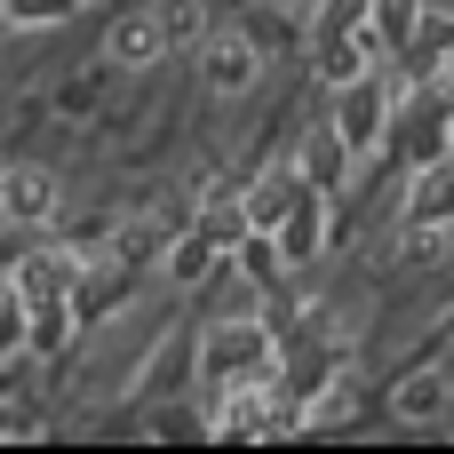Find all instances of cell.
Returning <instances> with one entry per match:
<instances>
[{
  "instance_id": "cell-4",
  "label": "cell",
  "mask_w": 454,
  "mask_h": 454,
  "mask_svg": "<svg viewBox=\"0 0 454 454\" xmlns=\"http://www.w3.org/2000/svg\"><path fill=\"white\" fill-rule=\"evenodd\" d=\"M160 40H168V24H160V16H128V24L112 32V64H152V56H160Z\"/></svg>"
},
{
  "instance_id": "cell-7",
  "label": "cell",
  "mask_w": 454,
  "mask_h": 454,
  "mask_svg": "<svg viewBox=\"0 0 454 454\" xmlns=\"http://www.w3.org/2000/svg\"><path fill=\"white\" fill-rule=\"evenodd\" d=\"M16 16H56V8H72V0H8Z\"/></svg>"
},
{
  "instance_id": "cell-5",
  "label": "cell",
  "mask_w": 454,
  "mask_h": 454,
  "mask_svg": "<svg viewBox=\"0 0 454 454\" xmlns=\"http://www.w3.org/2000/svg\"><path fill=\"white\" fill-rule=\"evenodd\" d=\"M391 415H399V423H431V415H447V383H439V375H415V383L391 399Z\"/></svg>"
},
{
  "instance_id": "cell-3",
  "label": "cell",
  "mask_w": 454,
  "mask_h": 454,
  "mask_svg": "<svg viewBox=\"0 0 454 454\" xmlns=\"http://www.w3.org/2000/svg\"><path fill=\"white\" fill-rule=\"evenodd\" d=\"M247 359H263V327H215L207 335V367L215 375H239Z\"/></svg>"
},
{
  "instance_id": "cell-1",
  "label": "cell",
  "mask_w": 454,
  "mask_h": 454,
  "mask_svg": "<svg viewBox=\"0 0 454 454\" xmlns=\"http://www.w3.org/2000/svg\"><path fill=\"white\" fill-rule=\"evenodd\" d=\"M200 72H207V88H215V96H247V88H255V72H263V56H255V40H247V32H215Z\"/></svg>"
},
{
  "instance_id": "cell-6",
  "label": "cell",
  "mask_w": 454,
  "mask_h": 454,
  "mask_svg": "<svg viewBox=\"0 0 454 454\" xmlns=\"http://www.w3.org/2000/svg\"><path fill=\"white\" fill-rule=\"evenodd\" d=\"M16 343H24V303L8 295V303H0V351H16Z\"/></svg>"
},
{
  "instance_id": "cell-2",
  "label": "cell",
  "mask_w": 454,
  "mask_h": 454,
  "mask_svg": "<svg viewBox=\"0 0 454 454\" xmlns=\"http://www.w3.org/2000/svg\"><path fill=\"white\" fill-rule=\"evenodd\" d=\"M56 200H64V192H56L48 168H16V176L0 184V215H8V223H48Z\"/></svg>"
}]
</instances>
